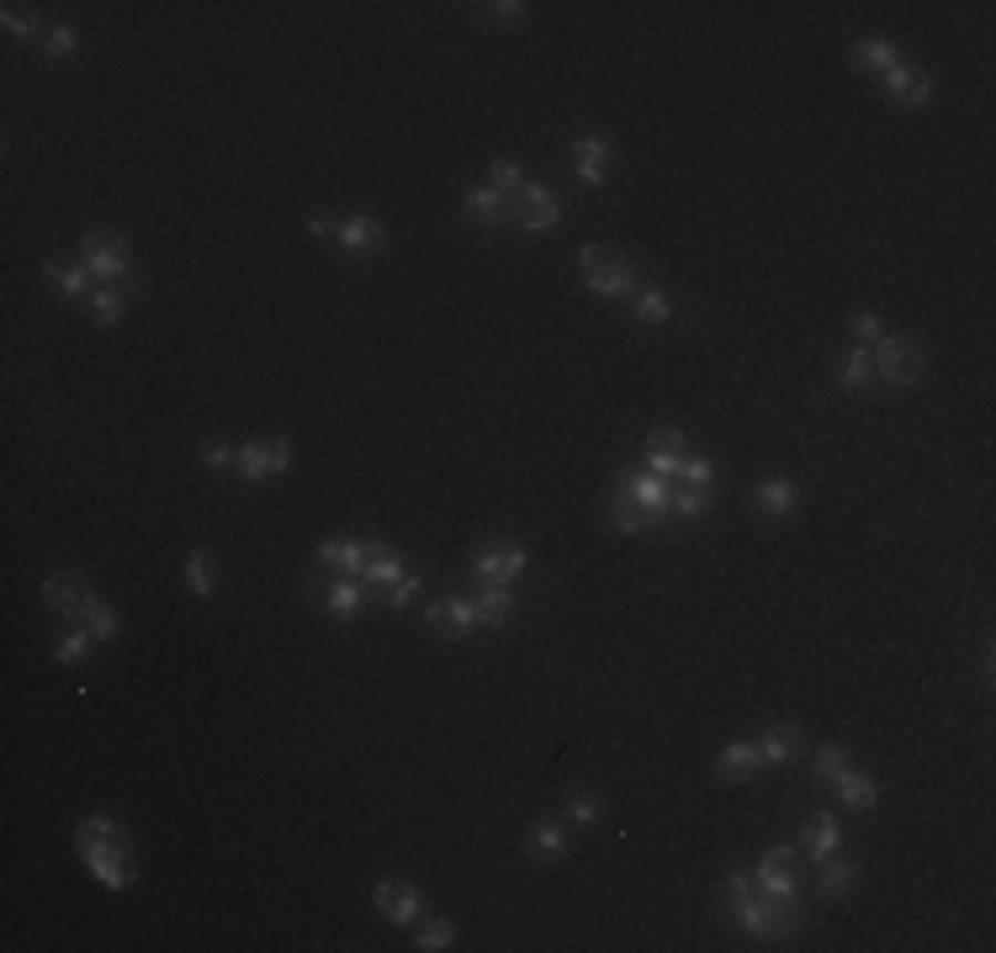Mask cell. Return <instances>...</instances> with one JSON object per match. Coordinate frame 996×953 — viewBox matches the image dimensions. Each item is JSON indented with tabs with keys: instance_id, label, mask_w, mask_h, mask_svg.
<instances>
[{
	"instance_id": "1",
	"label": "cell",
	"mask_w": 996,
	"mask_h": 953,
	"mask_svg": "<svg viewBox=\"0 0 996 953\" xmlns=\"http://www.w3.org/2000/svg\"><path fill=\"white\" fill-rule=\"evenodd\" d=\"M74 853L85 858V869L96 874L106 890H127L133 884V842L112 816H85L74 827Z\"/></svg>"
},
{
	"instance_id": "2",
	"label": "cell",
	"mask_w": 996,
	"mask_h": 953,
	"mask_svg": "<svg viewBox=\"0 0 996 953\" xmlns=\"http://www.w3.org/2000/svg\"><path fill=\"white\" fill-rule=\"evenodd\" d=\"M578 270H584V286L594 297H605V303H626L636 286V265L620 255V249H609V244H584L578 249Z\"/></svg>"
},
{
	"instance_id": "3",
	"label": "cell",
	"mask_w": 996,
	"mask_h": 953,
	"mask_svg": "<svg viewBox=\"0 0 996 953\" xmlns=\"http://www.w3.org/2000/svg\"><path fill=\"white\" fill-rule=\"evenodd\" d=\"M870 366H875V387H912L927 377V356L912 334H885L880 345H870Z\"/></svg>"
},
{
	"instance_id": "4",
	"label": "cell",
	"mask_w": 996,
	"mask_h": 953,
	"mask_svg": "<svg viewBox=\"0 0 996 953\" xmlns=\"http://www.w3.org/2000/svg\"><path fill=\"white\" fill-rule=\"evenodd\" d=\"M504 207H510V228H520V234H552L562 223L557 191L541 186V181H525L514 196H504Z\"/></svg>"
},
{
	"instance_id": "5",
	"label": "cell",
	"mask_w": 996,
	"mask_h": 953,
	"mask_svg": "<svg viewBox=\"0 0 996 953\" xmlns=\"http://www.w3.org/2000/svg\"><path fill=\"white\" fill-rule=\"evenodd\" d=\"M80 260L96 276V286H122L133 276V249L117 234H85L80 238Z\"/></svg>"
},
{
	"instance_id": "6",
	"label": "cell",
	"mask_w": 996,
	"mask_h": 953,
	"mask_svg": "<svg viewBox=\"0 0 996 953\" xmlns=\"http://www.w3.org/2000/svg\"><path fill=\"white\" fill-rule=\"evenodd\" d=\"M531 567V556L520 541H487V546L472 551V583H514L520 572Z\"/></svg>"
},
{
	"instance_id": "7",
	"label": "cell",
	"mask_w": 996,
	"mask_h": 953,
	"mask_svg": "<svg viewBox=\"0 0 996 953\" xmlns=\"http://www.w3.org/2000/svg\"><path fill=\"white\" fill-rule=\"evenodd\" d=\"M424 619H430V631L445 636V642H466L472 631H478V604L472 594H445L435 604H424Z\"/></svg>"
},
{
	"instance_id": "8",
	"label": "cell",
	"mask_w": 996,
	"mask_h": 953,
	"mask_svg": "<svg viewBox=\"0 0 996 953\" xmlns=\"http://www.w3.org/2000/svg\"><path fill=\"white\" fill-rule=\"evenodd\" d=\"M371 905L388 916L392 928H413L419 911H424V890L409 880H377L371 884Z\"/></svg>"
},
{
	"instance_id": "9",
	"label": "cell",
	"mask_w": 996,
	"mask_h": 953,
	"mask_svg": "<svg viewBox=\"0 0 996 953\" xmlns=\"http://www.w3.org/2000/svg\"><path fill=\"white\" fill-rule=\"evenodd\" d=\"M880 91H885V101H891V106H901V112H923L927 101H933V74L912 70V64L901 59L896 70L880 74Z\"/></svg>"
},
{
	"instance_id": "10",
	"label": "cell",
	"mask_w": 996,
	"mask_h": 953,
	"mask_svg": "<svg viewBox=\"0 0 996 953\" xmlns=\"http://www.w3.org/2000/svg\"><path fill=\"white\" fill-rule=\"evenodd\" d=\"M350 260H366V255H382L388 249V223L371 213H356V217H340V234H335Z\"/></svg>"
},
{
	"instance_id": "11",
	"label": "cell",
	"mask_w": 996,
	"mask_h": 953,
	"mask_svg": "<svg viewBox=\"0 0 996 953\" xmlns=\"http://www.w3.org/2000/svg\"><path fill=\"white\" fill-rule=\"evenodd\" d=\"M91 598H96V588H91L80 572H49V577H43V604H49L53 615L80 619Z\"/></svg>"
},
{
	"instance_id": "12",
	"label": "cell",
	"mask_w": 996,
	"mask_h": 953,
	"mask_svg": "<svg viewBox=\"0 0 996 953\" xmlns=\"http://www.w3.org/2000/svg\"><path fill=\"white\" fill-rule=\"evenodd\" d=\"M615 488H620L636 509H647V514H657V520H668V488H674L668 476H653L647 467H626V472L615 476Z\"/></svg>"
},
{
	"instance_id": "13",
	"label": "cell",
	"mask_w": 996,
	"mask_h": 953,
	"mask_svg": "<svg viewBox=\"0 0 996 953\" xmlns=\"http://www.w3.org/2000/svg\"><path fill=\"white\" fill-rule=\"evenodd\" d=\"M366 604H371V583H366V577H335V583L318 594V609L329 619H340V625L361 619Z\"/></svg>"
},
{
	"instance_id": "14",
	"label": "cell",
	"mask_w": 996,
	"mask_h": 953,
	"mask_svg": "<svg viewBox=\"0 0 996 953\" xmlns=\"http://www.w3.org/2000/svg\"><path fill=\"white\" fill-rule=\"evenodd\" d=\"M684 455H689V434H684V429H653V434H647V451H641V467L653 476H679Z\"/></svg>"
},
{
	"instance_id": "15",
	"label": "cell",
	"mask_w": 996,
	"mask_h": 953,
	"mask_svg": "<svg viewBox=\"0 0 996 953\" xmlns=\"http://www.w3.org/2000/svg\"><path fill=\"white\" fill-rule=\"evenodd\" d=\"M609 139L605 133H578L573 139V175H578V186H605V165H609Z\"/></svg>"
},
{
	"instance_id": "16",
	"label": "cell",
	"mask_w": 996,
	"mask_h": 953,
	"mask_svg": "<svg viewBox=\"0 0 996 953\" xmlns=\"http://www.w3.org/2000/svg\"><path fill=\"white\" fill-rule=\"evenodd\" d=\"M472 604H478V631H504L514 619V588L510 583H478V594H472Z\"/></svg>"
},
{
	"instance_id": "17",
	"label": "cell",
	"mask_w": 996,
	"mask_h": 953,
	"mask_svg": "<svg viewBox=\"0 0 996 953\" xmlns=\"http://www.w3.org/2000/svg\"><path fill=\"white\" fill-rule=\"evenodd\" d=\"M318 567H335L345 577H366L371 567V541H318Z\"/></svg>"
},
{
	"instance_id": "18",
	"label": "cell",
	"mask_w": 996,
	"mask_h": 953,
	"mask_svg": "<svg viewBox=\"0 0 996 953\" xmlns=\"http://www.w3.org/2000/svg\"><path fill=\"white\" fill-rule=\"evenodd\" d=\"M753 509L763 520H784V514H795L801 509V488L790 482V476H763L753 488Z\"/></svg>"
},
{
	"instance_id": "19",
	"label": "cell",
	"mask_w": 996,
	"mask_h": 953,
	"mask_svg": "<svg viewBox=\"0 0 996 953\" xmlns=\"http://www.w3.org/2000/svg\"><path fill=\"white\" fill-rule=\"evenodd\" d=\"M801 726H763V737H758V758H763V768H790L795 762V752H801Z\"/></svg>"
},
{
	"instance_id": "20",
	"label": "cell",
	"mask_w": 996,
	"mask_h": 953,
	"mask_svg": "<svg viewBox=\"0 0 996 953\" xmlns=\"http://www.w3.org/2000/svg\"><path fill=\"white\" fill-rule=\"evenodd\" d=\"M801 853L811 858V863H822V858H832V853H843V821L832 816V810H822L811 827L801 832Z\"/></svg>"
},
{
	"instance_id": "21",
	"label": "cell",
	"mask_w": 996,
	"mask_h": 953,
	"mask_svg": "<svg viewBox=\"0 0 996 953\" xmlns=\"http://www.w3.org/2000/svg\"><path fill=\"white\" fill-rule=\"evenodd\" d=\"M626 308H632L636 324H647V329H663V324H674V297L663 291V286H636L632 297H626Z\"/></svg>"
},
{
	"instance_id": "22",
	"label": "cell",
	"mask_w": 996,
	"mask_h": 953,
	"mask_svg": "<svg viewBox=\"0 0 996 953\" xmlns=\"http://www.w3.org/2000/svg\"><path fill=\"white\" fill-rule=\"evenodd\" d=\"M832 381L843 387V392H870L875 387V366H870V350L864 345H849L838 366H832Z\"/></svg>"
},
{
	"instance_id": "23",
	"label": "cell",
	"mask_w": 996,
	"mask_h": 953,
	"mask_svg": "<svg viewBox=\"0 0 996 953\" xmlns=\"http://www.w3.org/2000/svg\"><path fill=\"white\" fill-rule=\"evenodd\" d=\"M609 524H615L620 535H653V530H663L668 520H657V514H647V509H636L620 488H609Z\"/></svg>"
},
{
	"instance_id": "24",
	"label": "cell",
	"mask_w": 996,
	"mask_h": 953,
	"mask_svg": "<svg viewBox=\"0 0 996 953\" xmlns=\"http://www.w3.org/2000/svg\"><path fill=\"white\" fill-rule=\"evenodd\" d=\"M43 276H49V281L59 286V291H64L70 303H85V297L96 291V286H91L96 276L85 270V260H43Z\"/></svg>"
},
{
	"instance_id": "25",
	"label": "cell",
	"mask_w": 996,
	"mask_h": 953,
	"mask_svg": "<svg viewBox=\"0 0 996 953\" xmlns=\"http://www.w3.org/2000/svg\"><path fill=\"white\" fill-rule=\"evenodd\" d=\"M758 768H763L758 741H731L727 752L716 758V779H721V785H742V779H753Z\"/></svg>"
},
{
	"instance_id": "26",
	"label": "cell",
	"mask_w": 996,
	"mask_h": 953,
	"mask_svg": "<svg viewBox=\"0 0 996 953\" xmlns=\"http://www.w3.org/2000/svg\"><path fill=\"white\" fill-rule=\"evenodd\" d=\"M462 213L472 217L478 228H504V223H510V207H504V196H499L493 186H472V191H466Z\"/></svg>"
},
{
	"instance_id": "27",
	"label": "cell",
	"mask_w": 996,
	"mask_h": 953,
	"mask_svg": "<svg viewBox=\"0 0 996 953\" xmlns=\"http://www.w3.org/2000/svg\"><path fill=\"white\" fill-rule=\"evenodd\" d=\"M710 509H716V488H689V482H674V488H668V514H674V520L695 524V520H705Z\"/></svg>"
},
{
	"instance_id": "28",
	"label": "cell",
	"mask_w": 996,
	"mask_h": 953,
	"mask_svg": "<svg viewBox=\"0 0 996 953\" xmlns=\"http://www.w3.org/2000/svg\"><path fill=\"white\" fill-rule=\"evenodd\" d=\"M853 884H859V863H853V858H822V863H817V890H822L826 901H843V895H849Z\"/></svg>"
},
{
	"instance_id": "29",
	"label": "cell",
	"mask_w": 996,
	"mask_h": 953,
	"mask_svg": "<svg viewBox=\"0 0 996 953\" xmlns=\"http://www.w3.org/2000/svg\"><path fill=\"white\" fill-rule=\"evenodd\" d=\"M525 853L535 863H562L567 858V832H562L557 821H535L531 832H525Z\"/></svg>"
},
{
	"instance_id": "30",
	"label": "cell",
	"mask_w": 996,
	"mask_h": 953,
	"mask_svg": "<svg viewBox=\"0 0 996 953\" xmlns=\"http://www.w3.org/2000/svg\"><path fill=\"white\" fill-rule=\"evenodd\" d=\"M849 59L859 64V70L885 74V70H896V64H901V48L891 43V38H859V43L849 48Z\"/></svg>"
},
{
	"instance_id": "31",
	"label": "cell",
	"mask_w": 996,
	"mask_h": 953,
	"mask_svg": "<svg viewBox=\"0 0 996 953\" xmlns=\"http://www.w3.org/2000/svg\"><path fill=\"white\" fill-rule=\"evenodd\" d=\"M186 588H192L202 604L218 594V556L207 546H196V551H186Z\"/></svg>"
},
{
	"instance_id": "32",
	"label": "cell",
	"mask_w": 996,
	"mask_h": 953,
	"mask_svg": "<svg viewBox=\"0 0 996 953\" xmlns=\"http://www.w3.org/2000/svg\"><path fill=\"white\" fill-rule=\"evenodd\" d=\"M91 646H96L91 625H85V619H74L70 631L53 642V663H59V667H85V663H91Z\"/></svg>"
},
{
	"instance_id": "33",
	"label": "cell",
	"mask_w": 996,
	"mask_h": 953,
	"mask_svg": "<svg viewBox=\"0 0 996 953\" xmlns=\"http://www.w3.org/2000/svg\"><path fill=\"white\" fill-rule=\"evenodd\" d=\"M832 789H838V806H843V810H870L880 800V785L864 773V768H849V773H843Z\"/></svg>"
},
{
	"instance_id": "34",
	"label": "cell",
	"mask_w": 996,
	"mask_h": 953,
	"mask_svg": "<svg viewBox=\"0 0 996 953\" xmlns=\"http://www.w3.org/2000/svg\"><path fill=\"white\" fill-rule=\"evenodd\" d=\"M403 551H392L382 546V541H371V567H366V583H371V594H382V588H392L398 577H403Z\"/></svg>"
},
{
	"instance_id": "35",
	"label": "cell",
	"mask_w": 996,
	"mask_h": 953,
	"mask_svg": "<svg viewBox=\"0 0 996 953\" xmlns=\"http://www.w3.org/2000/svg\"><path fill=\"white\" fill-rule=\"evenodd\" d=\"M127 303H133V297H127L122 286H96V291L85 297V308H91V318H96L101 329H117L122 318H127Z\"/></svg>"
},
{
	"instance_id": "36",
	"label": "cell",
	"mask_w": 996,
	"mask_h": 953,
	"mask_svg": "<svg viewBox=\"0 0 996 953\" xmlns=\"http://www.w3.org/2000/svg\"><path fill=\"white\" fill-rule=\"evenodd\" d=\"M849 768H853L849 747H838V741H826V747H817V752H811V773H817V785H826V789L838 785Z\"/></svg>"
},
{
	"instance_id": "37",
	"label": "cell",
	"mask_w": 996,
	"mask_h": 953,
	"mask_svg": "<svg viewBox=\"0 0 996 953\" xmlns=\"http://www.w3.org/2000/svg\"><path fill=\"white\" fill-rule=\"evenodd\" d=\"M234 472H239L249 488L270 482V451H266V440H249V445H239V451H234Z\"/></svg>"
},
{
	"instance_id": "38",
	"label": "cell",
	"mask_w": 996,
	"mask_h": 953,
	"mask_svg": "<svg viewBox=\"0 0 996 953\" xmlns=\"http://www.w3.org/2000/svg\"><path fill=\"white\" fill-rule=\"evenodd\" d=\"M525 181H531V175H525V165H520V160H510V154H499V160L487 165V186L499 191V196H514V191L525 186Z\"/></svg>"
},
{
	"instance_id": "39",
	"label": "cell",
	"mask_w": 996,
	"mask_h": 953,
	"mask_svg": "<svg viewBox=\"0 0 996 953\" xmlns=\"http://www.w3.org/2000/svg\"><path fill=\"white\" fill-rule=\"evenodd\" d=\"M85 625H91V636H96V642H117V631H122V619H117V609H112V604H106V598H91V604H85Z\"/></svg>"
},
{
	"instance_id": "40",
	"label": "cell",
	"mask_w": 996,
	"mask_h": 953,
	"mask_svg": "<svg viewBox=\"0 0 996 953\" xmlns=\"http://www.w3.org/2000/svg\"><path fill=\"white\" fill-rule=\"evenodd\" d=\"M456 943V922L451 916H430L424 928L413 932V949H424V953H440V949H451Z\"/></svg>"
},
{
	"instance_id": "41",
	"label": "cell",
	"mask_w": 996,
	"mask_h": 953,
	"mask_svg": "<svg viewBox=\"0 0 996 953\" xmlns=\"http://www.w3.org/2000/svg\"><path fill=\"white\" fill-rule=\"evenodd\" d=\"M43 59H49V64H70V59H80V32H74V27H53L49 38H43Z\"/></svg>"
},
{
	"instance_id": "42",
	"label": "cell",
	"mask_w": 996,
	"mask_h": 953,
	"mask_svg": "<svg viewBox=\"0 0 996 953\" xmlns=\"http://www.w3.org/2000/svg\"><path fill=\"white\" fill-rule=\"evenodd\" d=\"M419 594H424V577H419V572H403L392 588H382V609H409Z\"/></svg>"
},
{
	"instance_id": "43",
	"label": "cell",
	"mask_w": 996,
	"mask_h": 953,
	"mask_svg": "<svg viewBox=\"0 0 996 953\" xmlns=\"http://www.w3.org/2000/svg\"><path fill=\"white\" fill-rule=\"evenodd\" d=\"M716 476H721V467H716L710 455H684L679 482H689V488H716Z\"/></svg>"
},
{
	"instance_id": "44",
	"label": "cell",
	"mask_w": 996,
	"mask_h": 953,
	"mask_svg": "<svg viewBox=\"0 0 996 953\" xmlns=\"http://www.w3.org/2000/svg\"><path fill=\"white\" fill-rule=\"evenodd\" d=\"M849 334H853V345H880L885 339V324H880V312H849Z\"/></svg>"
},
{
	"instance_id": "45",
	"label": "cell",
	"mask_w": 996,
	"mask_h": 953,
	"mask_svg": "<svg viewBox=\"0 0 996 953\" xmlns=\"http://www.w3.org/2000/svg\"><path fill=\"white\" fill-rule=\"evenodd\" d=\"M0 27H6L11 38H27V43H32V32H38V11H27V6H0Z\"/></svg>"
},
{
	"instance_id": "46",
	"label": "cell",
	"mask_w": 996,
	"mask_h": 953,
	"mask_svg": "<svg viewBox=\"0 0 996 953\" xmlns=\"http://www.w3.org/2000/svg\"><path fill=\"white\" fill-rule=\"evenodd\" d=\"M567 821L573 827H599L605 821V806L594 795H567Z\"/></svg>"
},
{
	"instance_id": "47",
	"label": "cell",
	"mask_w": 996,
	"mask_h": 953,
	"mask_svg": "<svg viewBox=\"0 0 996 953\" xmlns=\"http://www.w3.org/2000/svg\"><path fill=\"white\" fill-rule=\"evenodd\" d=\"M478 11H483L493 27H514L520 17H525V6H520V0H487V6H478Z\"/></svg>"
},
{
	"instance_id": "48",
	"label": "cell",
	"mask_w": 996,
	"mask_h": 953,
	"mask_svg": "<svg viewBox=\"0 0 996 953\" xmlns=\"http://www.w3.org/2000/svg\"><path fill=\"white\" fill-rule=\"evenodd\" d=\"M742 895H753V869H731L721 880V901H742Z\"/></svg>"
},
{
	"instance_id": "49",
	"label": "cell",
	"mask_w": 996,
	"mask_h": 953,
	"mask_svg": "<svg viewBox=\"0 0 996 953\" xmlns=\"http://www.w3.org/2000/svg\"><path fill=\"white\" fill-rule=\"evenodd\" d=\"M202 467H207V472H228V467H234L228 440H207V445H202Z\"/></svg>"
},
{
	"instance_id": "50",
	"label": "cell",
	"mask_w": 996,
	"mask_h": 953,
	"mask_svg": "<svg viewBox=\"0 0 996 953\" xmlns=\"http://www.w3.org/2000/svg\"><path fill=\"white\" fill-rule=\"evenodd\" d=\"M266 451H270V476L292 472V440H266Z\"/></svg>"
},
{
	"instance_id": "51",
	"label": "cell",
	"mask_w": 996,
	"mask_h": 953,
	"mask_svg": "<svg viewBox=\"0 0 996 953\" xmlns=\"http://www.w3.org/2000/svg\"><path fill=\"white\" fill-rule=\"evenodd\" d=\"M308 234H314V238H329V244H335V234H340V217H335V213H308Z\"/></svg>"
}]
</instances>
